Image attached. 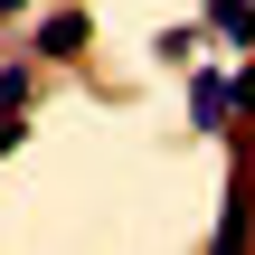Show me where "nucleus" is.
I'll return each instance as SVG.
<instances>
[{"instance_id": "f257e3e1", "label": "nucleus", "mask_w": 255, "mask_h": 255, "mask_svg": "<svg viewBox=\"0 0 255 255\" xmlns=\"http://www.w3.org/2000/svg\"><path fill=\"white\" fill-rule=\"evenodd\" d=\"M38 57H85V19L76 9H47L38 19Z\"/></svg>"}, {"instance_id": "f03ea898", "label": "nucleus", "mask_w": 255, "mask_h": 255, "mask_svg": "<svg viewBox=\"0 0 255 255\" xmlns=\"http://www.w3.org/2000/svg\"><path fill=\"white\" fill-rule=\"evenodd\" d=\"M189 114H199V132H227V114H237V95H227V76H199V95H189Z\"/></svg>"}, {"instance_id": "7ed1b4c3", "label": "nucleus", "mask_w": 255, "mask_h": 255, "mask_svg": "<svg viewBox=\"0 0 255 255\" xmlns=\"http://www.w3.org/2000/svg\"><path fill=\"white\" fill-rule=\"evenodd\" d=\"M208 19H218V38H227V47H255V0H218Z\"/></svg>"}, {"instance_id": "20e7f679", "label": "nucleus", "mask_w": 255, "mask_h": 255, "mask_svg": "<svg viewBox=\"0 0 255 255\" xmlns=\"http://www.w3.org/2000/svg\"><path fill=\"white\" fill-rule=\"evenodd\" d=\"M28 104V66H0V114H19Z\"/></svg>"}, {"instance_id": "39448f33", "label": "nucleus", "mask_w": 255, "mask_h": 255, "mask_svg": "<svg viewBox=\"0 0 255 255\" xmlns=\"http://www.w3.org/2000/svg\"><path fill=\"white\" fill-rule=\"evenodd\" d=\"M227 95H237V114H255V66L237 76V85H227Z\"/></svg>"}, {"instance_id": "423d86ee", "label": "nucleus", "mask_w": 255, "mask_h": 255, "mask_svg": "<svg viewBox=\"0 0 255 255\" xmlns=\"http://www.w3.org/2000/svg\"><path fill=\"white\" fill-rule=\"evenodd\" d=\"M9 9H19V0H0V19H9Z\"/></svg>"}]
</instances>
